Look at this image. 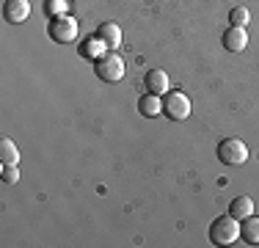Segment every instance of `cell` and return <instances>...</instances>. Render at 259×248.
Masks as SVG:
<instances>
[{"label":"cell","mask_w":259,"mask_h":248,"mask_svg":"<svg viewBox=\"0 0 259 248\" xmlns=\"http://www.w3.org/2000/svg\"><path fill=\"white\" fill-rule=\"evenodd\" d=\"M94 72H97L100 80H105V83H119V80L124 77V72H127V64H124V58H121L119 53L110 50V53H105L94 61Z\"/></svg>","instance_id":"cell-1"},{"label":"cell","mask_w":259,"mask_h":248,"mask_svg":"<svg viewBox=\"0 0 259 248\" xmlns=\"http://www.w3.org/2000/svg\"><path fill=\"white\" fill-rule=\"evenodd\" d=\"M209 240L215 245H234L240 240V223L234 215H221L209 226Z\"/></svg>","instance_id":"cell-2"},{"label":"cell","mask_w":259,"mask_h":248,"mask_svg":"<svg viewBox=\"0 0 259 248\" xmlns=\"http://www.w3.org/2000/svg\"><path fill=\"white\" fill-rule=\"evenodd\" d=\"M218 160L224 166H243L248 160V146L240 138H224L218 144Z\"/></svg>","instance_id":"cell-3"},{"label":"cell","mask_w":259,"mask_h":248,"mask_svg":"<svg viewBox=\"0 0 259 248\" xmlns=\"http://www.w3.org/2000/svg\"><path fill=\"white\" fill-rule=\"evenodd\" d=\"M77 22L72 20V17H50V25H47V33H50L53 42H58V45H69V42L77 39Z\"/></svg>","instance_id":"cell-4"},{"label":"cell","mask_w":259,"mask_h":248,"mask_svg":"<svg viewBox=\"0 0 259 248\" xmlns=\"http://www.w3.org/2000/svg\"><path fill=\"white\" fill-rule=\"evenodd\" d=\"M163 113L168 116V119L174 121H182L190 116V99L188 94H182V91H168L163 99Z\"/></svg>","instance_id":"cell-5"},{"label":"cell","mask_w":259,"mask_h":248,"mask_svg":"<svg viewBox=\"0 0 259 248\" xmlns=\"http://www.w3.org/2000/svg\"><path fill=\"white\" fill-rule=\"evenodd\" d=\"M3 17H6V22H11V25H22L30 17V3L28 0H6Z\"/></svg>","instance_id":"cell-6"},{"label":"cell","mask_w":259,"mask_h":248,"mask_svg":"<svg viewBox=\"0 0 259 248\" xmlns=\"http://www.w3.org/2000/svg\"><path fill=\"white\" fill-rule=\"evenodd\" d=\"M221 42H224V47L229 50V53H243V50L248 47V33H245V28L229 25V28L224 30V36H221Z\"/></svg>","instance_id":"cell-7"},{"label":"cell","mask_w":259,"mask_h":248,"mask_svg":"<svg viewBox=\"0 0 259 248\" xmlns=\"http://www.w3.org/2000/svg\"><path fill=\"white\" fill-rule=\"evenodd\" d=\"M146 89H149V94H157V97L168 94V91H171L168 74H165L163 69H149V72H146Z\"/></svg>","instance_id":"cell-8"},{"label":"cell","mask_w":259,"mask_h":248,"mask_svg":"<svg viewBox=\"0 0 259 248\" xmlns=\"http://www.w3.org/2000/svg\"><path fill=\"white\" fill-rule=\"evenodd\" d=\"M240 240L248 245H259V215H248L240 221Z\"/></svg>","instance_id":"cell-9"},{"label":"cell","mask_w":259,"mask_h":248,"mask_svg":"<svg viewBox=\"0 0 259 248\" xmlns=\"http://www.w3.org/2000/svg\"><path fill=\"white\" fill-rule=\"evenodd\" d=\"M138 110H141V116H146V119H155V116L163 113V99H160L157 94H149V91H146V94L138 99Z\"/></svg>","instance_id":"cell-10"},{"label":"cell","mask_w":259,"mask_h":248,"mask_svg":"<svg viewBox=\"0 0 259 248\" xmlns=\"http://www.w3.org/2000/svg\"><path fill=\"white\" fill-rule=\"evenodd\" d=\"M97 36H100V39H102L110 50L121 47V28H119L116 22H102L100 30H97Z\"/></svg>","instance_id":"cell-11"},{"label":"cell","mask_w":259,"mask_h":248,"mask_svg":"<svg viewBox=\"0 0 259 248\" xmlns=\"http://www.w3.org/2000/svg\"><path fill=\"white\" fill-rule=\"evenodd\" d=\"M229 215H234L237 221H243V218H248V215H254V198H248V196H237V198H232V204H229Z\"/></svg>","instance_id":"cell-12"},{"label":"cell","mask_w":259,"mask_h":248,"mask_svg":"<svg viewBox=\"0 0 259 248\" xmlns=\"http://www.w3.org/2000/svg\"><path fill=\"white\" fill-rule=\"evenodd\" d=\"M0 163L3 166H17L20 163V149L11 138H0Z\"/></svg>","instance_id":"cell-13"},{"label":"cell","mask_w":259,"mask_h":248,"mask_svg":"<svg viewBox=\"0 0 259 248\" xmlns=\"http://www.w3.org/2000/svg\"><path fill=\"white\" fill-rule=\"evenodd\" d=\"M105 42L100 39V36H91V39H85L83 42V47H80V55H85V58H100V55H105Z\"/></svg>","instance_id":"cell-14"},{"label":"cell","mask_w":259,"mask_h":248,"mask_svg":"<svg viewBox=\"0 0 259 248\" xmlns=\"http://www.w3.org/2000/svg\"><path fill=\"white\" fill-rule=\"evenodd\" d=\"M248 20H251V11L245 9V6H234V9L229 11V22L237 25V28H245Z\"/></svg>","instance_id":"cell-15"},{"label":"cell","mask_w":259,"mask_h":248,"mask_svg":"<svg viewBox=\"0 0 259 248\" xmlns=\"http://www.w3.org/2000/svg\"><path fill=\"white\" fill-rule=\"evenodd\" d=\"M45 11L50 17H64L66 11H69V0H47Z\"/></svg>","instance_id":"cell-16"},{"label":"cell","mask_w":259,"mask_h":248,"mask_svg":"<svg viewBox=\"0 0 259 248\" xmlns=\"http://www.w3.org/2000/svg\"><path fill=\"white\" fill-rule=\"evenodd\" d=\"M3 182L6 185L20 182V169H17V166H3Z\"/></svg>","instance_id":"cell-17"}]
</instances>
